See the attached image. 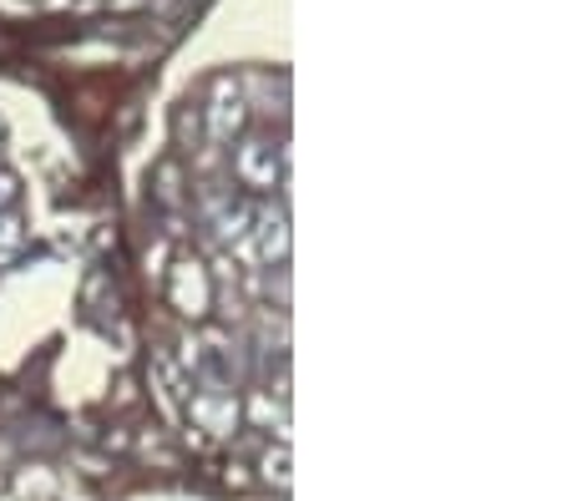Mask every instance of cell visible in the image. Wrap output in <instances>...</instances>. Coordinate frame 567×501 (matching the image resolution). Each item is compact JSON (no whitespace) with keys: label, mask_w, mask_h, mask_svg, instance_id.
Segmentation results:
<instances>
[{"label":"cell","mask_w":567,"mask_h":501,"mask_svg":"<svg viewBox=\"0 0 567 501\" xmlns=\"http://www.w3.org/2000/svg\"><path fill=\"white\" fill-rule=\"evenodd\" d=\"M238 182L244 188H254V192H269L274 182H279V173H284V157L274 153L269 143H244L238 147Z\"/></svg>","instance_id":"obj_1"},{"label":"cell","mask_w":567,"mask_h":501,"mask_svg":"<svg viewBox=\"0 0 567 501\" xmlns=\"http://www.w3.org/2000/svg\"><path fill=\"white\" fill-rule=\"evenodd\" d=\"M254 253L264 263H284L289 259V218L284 213H254Z\"/></svg>","instance_id":"obj_2"},{"label":"cell","mask_w":567,"mask_h":501,"mask_svg":"<svg viewBox=\"0 0 567 501\" xmlns=\"http://www.w3.org/2000/svg\"><path fill=\"white\" fill-rule=\"evenodd\" d=\"M238 127H244V96L224 82L218 86V96H213V107H208V137L213 143H228Z\"/></svg>","instance_id":"obj_3"},{"label":"cell","mask_w":567,"mask_h":501,"mask_svg":"<svg viewBox=\"0 0 567 501\" xmlns=\"http://www.w3.org/2000/svg\"><path fill=\"white\" fill-rule=\"evenodd\" d=\"M193 416L203 420V430H213V436H228V430L238 426V400L228 390H208L193 400Z\"/></svg>","instance_id":"obj_4"},{"label":"cell","mask_w":567,"mask_h":501,"mask_svg":"<svg viewBox=\"0 0 567 501\" xmlns=\"http://www.w3.org/2000/svg\"><path fill=\"white\" fill-rule=\"evenodd\" d=\"M173 299H177V310L183 314H203L208 310V279H203L198 263H183L173 274Z\"/></svg>","instance_id":"obj_5"},{"label":"cell","mask_w":567,"mask_h":501,"mask_svg":"<svg viewBox=\"0 0 567 501\" xmlns=\"http://www.w3.org/2000/svg\"><path fill=\"white\" fill-rule=\"evenodd\" d=\"M248 228H254V208H248V203H234L224 218H218V239H224V243H238V239H248Z\"/></svg>","instance_id":"obj_6"},{"label":"cell","mask_w":567,"mask_h":501,"mask_svg":"<svg viewBox=\"0 0 567 501\" xmlns=\"http://www.w3.org/2000/svg\"><path fill=\"white\" fill-rule=\"evenodd\" d=\"M289 466H295V456H289V446H274V451L264 456V477H269L274 487H289V477H295Z\"/></svg>","instance_id":"obj_7"},{"label":"cell","mask_w":567,"mask_h":501,"mask_svg":"<svg viewBox=\"0 0 567 501\" xmlns=\"http://www.w3.org/2000/svg\"><path fill=\"white\" fill-rule=\"evenodd\" d=\"M21 243V223L11 213H0V249H16Z\"/></svg>","instance_id":"obj_8"},{"label":"cell","mask_w":567,"mask_h":501,"mask_svg":"<svg viewBox=\"0 0 567 501\" xmlns=\"http://www.w3.org/2000/svg\"><path fill=\"white\" fill-rule=\"evenodd\" d=\"M11 198H16V178L11 173H0V203H11Z\"/></svg>","instance_id":"obj_9"}]
</instances>
